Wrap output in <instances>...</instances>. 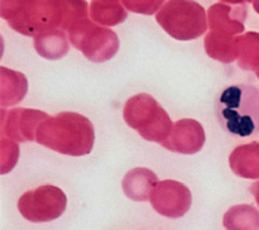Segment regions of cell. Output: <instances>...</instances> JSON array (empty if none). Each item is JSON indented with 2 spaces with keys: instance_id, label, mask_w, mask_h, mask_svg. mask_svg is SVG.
I'll list each match as a JSON object with an SVG mask.
<instances>
[{
  "instance_id": "obj_1",
  "label": "cell",
  "mask_w": 259,
  "mask_h": 230,
  "mask_svg": "<svg viewBox=\"0 0 259 230\" xmlns=\"http://www.w3.org/2000/svg\"><path fill=\"white\" fill-rule=\"evenodd\" d=\"M35 141L65 156L82 157L93 151L95 130L89 118L73 111H62L40 123Z\"/></svg>"
},
{
  "instance_id": "obj_2",
  "label": "cell",
  "mask_w": 259,
  "mask_h": 230,
  "mask_svg": "<svg viewBox=\"0 0 259 230\" xmlns=\"http://www.w3.org/2000/svg\"><path fill=\"white\" fill-rule=\"evenodd\" d=\"M220 126L238 138L259 135V88L253 85H232L217 99Z\"/></svg>"
},
{
  "instance_id": "obj_3",
  "label": "cell",
  "mask_w": 259,
  "mask_h": 230,
  "mask_svg": "<svg viewBox=\"0 0 259 230\" xmlns=\"http://www.w3.org/2000/svg\"><path fill=\"white\" fill-rule=\"evenodd\" d=\"M124 120L139 135L161 144L171 134L175 124L161 104L149 94H137L124 106Z\"/></svg>"
},
{
  "instance_id": "obj_4",
  "label": "cell",
  "mask_w": 259,
  "mask_h": 230,
  "mask_svg": "<svg viewBox=\"0 0 259 230\" xmlns=\"http://www.w3.org/2000/svg\"><path fill=\"white\" fill-rule=\"evenodd\" d=\"M158 24L177 40H194L209 27L205 8L195 0H167L156 13Z\"/></svg>"
},
{
  "instance_id": "obj_5",
  "label": "cell",
  "mask_w": 259,
  "mask_h": 230,
  "mask_svg": "<svg viewBox=\"0 0 259 230\" xmlns=\"http://www.w3.org/2000/svg\"><path fill=\"white\" fill-rule=\"evenodd\" d=\"M70 43L83 53L91 62L101 63L111 60L118 53L120 40L110 28L94 20L81 19L67 30Z\"/></svg>"
},
{
  "instance_id": "obj_6",
  "label": "cell",
  "mask_w": 259,
  "mask_h": 230,
  "mask_svg": "<svg viewBox=\"0 0 259 230\" xmlns=\"http://www.w3.org/2000/svg\"><path fill=\"white\" fill-rule=\"evenodd\" d=\"M8 24L27 37H37L51 29H62V0H27L23 9Z\"/></svg>"
},
{
  "instance_id": "obj_7",
  "label": "cell",
  "mask_w": 259,
  "mask_h": 230,
  "mask_svg": "<svg viewBox=\"0 0 259 230\" xmlns=\"http://www.w3.org/2000/svg\"><path fill=\"white\" fill-rule=\"evenodd\" d=\"M67 206V196L55 185H42L24 192L18 200V210L30 222H48L58 219Z\"/></svg>"
},
{
  "instance_id": "obj_8",
  "label": "cell",
  "mask_w": 259,
  "mask_h": 230,
  "mask_svg": "<svg viewBox=\"0 0 259 230\" xmlns=\"http://www.w3.org/2000/svg\"><path fill=\"white\" fill-rule=\"evenodd\" d=\"M149 201L162 216L179 219L191 207L192 195L186 185L174 179H164L156 185Z\"/></svg>"
},
{
  "instance_id": "obj_9",
  "label": "cell",
  "mask_w": 259,
  "mask_h": 230,
  "mask_svg": "<svg viewBox=\"0 0 259 230\" xmlns=\"http://www.w3.org/2000/svg\"><path fill=\"white\" fill-rule=\"evenodd\" d=\"M48 115L35 109L15 108L2 110V134L15 142L34 141L38 126Z\"/></svg>"
},
{
  "instance_id": "obj_10",
  "label": "cell",
  "mask_w": 259,
  "mask_h": 230,
  "mask_svg": "<svg viewBox=\"0 0 259 230\" xmlns=\"http://www.w3.org/2000/svg\"><path fill=\"white\" fill-rule=\"evenodd\" d=\"M205 141L204 126L199 121L195 119H181L175 123L171 134L161 146L176 153L194 154L201 151Z\"/></svg>"
},
{
  "instance_id": "obj_11",
  "label": "cell",
  "mask_w": 259,
  "mask_h": 230,
  "mask_svg": "<svg viewBox=\"0 0 259 230\" xmlns=\"http://www.w3.org/2000/svg\"><path fill=\"white\" fill-rule=\"evenodd\" d=\"M248 10L245 4H228L217 3L207 10V22L210 29L222 34H240L245 30L244 23Z\"/></svg>"
},
{
  "instance_id": "obj_12",
  "label": "cell",
  "mask_w": 259,
  "mask_h": 230,
  "mask_svg": "<svg viewBox=\"0 0 259 230\" xmlns=\"http://www.w3.org/2000/svg\"><path fill=\"white\" fill-rule=\"evenodd\" d=\"M158 182V177L153 171L143 167H137L125 174L121 186L124 194L131 200L147 201L151 199L152 191Z\"/></svg>"
},
{
  "instance_id": "obj_13",
  "label": "cell",
  "mask_w": 259,
  "mask_h": 230,
  "mask_svg": "<svg viewBox=\"0 0 259 230\" xmlns=\"http://www.w3.org/2000/svg\"><path fill=\"white\" fill-rule=\"evenodd\" d=\"M229 164L238 177L247 179L259 178V142L238 146L230 153Z\"/></svg>"
},
{
  "instance_id": "obj_14",
  "label": "cell",
  "mask_w": 259,
  "mask_h": 230,
  "mask_svg": "<svg viewBox=\"0 0 259 230\" xmlns=\"http://www.w3.org/2000/svg\"><path fill=\"white\" fill-rule=\"evenodd\" d=\"M28 91V81L22 72L0 68V104L3 108L17 105L24 99Z\"/></svg>"
},
{
  "instance_id": "obj_15",
  "label": "cell",
  "mask_w": 259,
  "mask_h": 230,
  "mask_svg": "<svg viewBox=\"0 0 259 230\" xmlns=\"http://www.w3.org/2000/svg\"><path fill=\"white\" fill-rule=\"evenodd\" d=\"M34 48L43 58L60 60L70 51V39L62 29H51L34 37Z\"/></svg>"
},
{
  "instance_id": "obj_16",
  "label": "cell",
  "mask_w": 259,
  "mask_h": 230,
  "mask_svg": "<svg viewBox=\"0 0 259 230\" xmlns=\"http://www.w3.org/2000/svg\"><path fill=\"white\" fill-rule=\"evenodd\" d=\"M89 15L98 24L115 27L128 18V10L120 0H91Z\"/></svg>"
},
{
  "instance_id": "obj_17",
  "label": "cell",
  "mask_w": 259,
  "mask_h": 230,
  "mask_svg": "<svg viewBox=\"0 0 259 230\" xmlns=\"http://www.w3.org/2000/svg\"><path fill=\"white\" fill-rule=\"evenodd\" d=\"M205 51L219 62L232 63L238 58V38L210 30L205 37Z\"/></svg>"
},
{
  "instance_id": "obj_18",
  "label": "cell",
  "mask_w": 259,
  "mask_h": 230,
  "mask_svg": "<svg viewBox=\"0 0 259 230\" xmlns=\"http://www.w3.org/2000/svg\"><path fill=\"white\" fill-rule=\"evenodd\" d=\"M223 225L227 230H259V210L253 205H235L224 214Z\"/></svg>"
},
{
  "instance_id": "obj_19",
  "label": "cell",
  "mask_w": 259,
  "mask_h": 230,
  "mask_svg": "<svg viewBox=\"0 0 259 230\" xmlns=\"http://www.w3.org/2000/svg\"><path fill=\"white\" fill-rule=\"evenodd\" d=\"M238 66L252 71L259 78V33L248 32L238 35Z\"/></svg>"
},
{
  "instance_id": "obj_20",
  "label": "cell",
  "mask_w": 259,
  "mask_h": 230,
  "mask_svg": "<svg viewBox=\"0 0 259 230\" xmlns=\"http://www.w3.org/2000/svg\"><path fill=\"white\" fill-rule=\"evenodd\" d=\"M63 25L62 30L67 32L76 22L85 19L89 15V5L86 0H62Z\"/></svg>"
},
{
  "instance_id": "obj_21",
  "label": "cell",
  "mask_w": 259,
  "mask_h": 230,
  "mask_svg": "<svg viewBox=\"0 0 259 230\" xmlns=\"http://www.w3.org/2000/svg\"><path fill=\"white\" fill-rule=\"evenodd\" d=\"M19 156V148L17 143L12 139H7L2 136V173L5 174L7 172L12 171L14 168L15 163Z\"/></svg>"
},
{
  "instance_id": "obj_22",
  "label": "cell",
  "mask_w": 259,
  "mask_h": 230,
  "mask_svg": "<svg viewBox=\"0 0 259 230\" xmlns=\"http://www.w3.org/2000/svg\"><path fill=\"white\" fill-rule=\"evenodd\" d=\"M124 7L133 13L152 15L163 7L166 0H120Z\"/></svg>"
},
{
  "instance_id": "obj_23",
  "label": "cell",
  "mask_w": 259,
  "mask_h": 230,
  "mask_svg": "<svg viewBox=\"0 0 259 230\" xmlns=\"http://www.w3.org/2000/svg\"><path fill=\"white\" fill-rule=\"evenodd\" d=\"M27 0H0V17L4 20H10L23 9Z\"/></svg>"
},
{
  "instance_id": "obj_24",
  "label": "cell",
  "mask_w": 259,
  "mask_h": 230,
  "mask_svg": "<svg viewBox=\"0 0 259 230\" xmlns=\"http://www.w3.org/2000/svg\"><path fill=\"white\" fill-rule=\"evenodd\" d=\"M249 191L252 192L253 196L255 197V201H257V204H258V206H259V181L254 182V183H253V185H250Z\"/></svg>"
},
{
  "instance_id": "obj_25",
  "label": "cell",
  "mask_w": 259,
  "mask_h": 230,
  "mask_svg": "<svg viewBox=\"0 0 259 230\" xmlns=\"http://www.w3.org/2000/svg\"><path fill=\"white\" fill-rule=\"evenodd\" d=\"M253 0H223V3H228V4H245V3H250Z\"/></svg>"
},
{
  "instance_id": "obj_26",
  "label": "cell",
  "mask_w": 259,
  "mask_h": 230,
  "mask_svg": "<svg viewBox=\"0 0 259 230\" xmlns=\"http://www.w3.org/2000/svg\"><path fill=\"white\" fill-rule=\"evenodd\" d=\"M253 8H254L255 12L259 14V0H253Z\"/></svg>"
}]
</instances>
